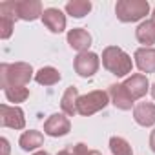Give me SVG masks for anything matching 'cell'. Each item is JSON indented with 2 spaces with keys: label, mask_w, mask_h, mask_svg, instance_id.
<instances>
[{
  "label": "cell",
  "mask_w": 155,
  "mask_h": 155,
  "mask_svg": "<svg viewBox=\"0 0 155 155\" xmlns=\"http://www.w3.org/2000/svg\"><path fill=\"white\" fill-rule=\"evenodd\" d=\"M33 77V68L28 62L2 64L0 66V86L4 90L8 86H26Z\"/></svg>",
  "instance_id": "6da1fadb"
},
{
  "label": "cell",
  "mask_w": 155,
  "mask_h": 155,
  "mask_svg": "<svg viewBox=\"0 0 155 155\" xmlns=\"http://www.w3.org/2000/svg\"><path fill=\"white\" fill-rule=\"evenodd\" d=\"M102 66L115 77H124L133 68L130 55L117 46H108L102 51Z\"/></svg>",
  "instance_id": "7a4b0ae2"
},
{
  "label": "cell",
  "mask_w": 155,
  "mask_h": 155,
  "mask_svg": "<svg viewBox=\"0 0 155 155\" xmlns=\"http://www.w3.org/2000/svg\"><path fill=\"white\" fill-rule=\"evenodd\" d=\"M150 11V4L146 0H119L115 6L117 18L120 22H137L142 20Z\"/></svg>",
  "instance_id": "3957f363"
},
{
  "label": "cell",
  "mask_w": 155,
  "mask_h": 155,
  "mask_svg": "<svg viewBox=\"0 0 155 155\" xmlns=\"http://www.w3.org/2000/svg\"><path fill=\"white\" fill-rule=\"evenodd\" d=\"M108 93L102 91V90H95V91H90L86 95H81L79 97V102H77V111L84 117H90L101 110H104L108 106Z\"/></svg>",
  "instance_id": "277c9868"
},
{
  "label": "cell",
  "mask_w": 155,
  "mask_h": 155,
  "mask_svg": "<svg viewBox=\"0 0 155 155\" xmlns=\"http://www.w3.org/2000/svg\"><path fill=\"white\" fill-rule=\"evenodd\" d=\"M75 71L79 73L81 77H84V79H90V77H93L101 66V58L97 53L93 51H84V53H79L75 57Z\"/></svg>",
  "instance_id": "5b68a950"
},
{
  "label": "cell",
  "mask_w": 155,
  "mask_h": 155,
  "mask_svg": "<svg viewBox=\"0 0 155 155\" xmlns=\"http://www.w3.org/2000/svg\"><path fill=\"white\" fill-rule=\"evenodd\" d=\"M0 124L4 128H13V130H22L26 126V117L24 111L18 106H0Z\"/></svg>",
  "instance_id": "8992f818"
},
{
  "label": "cell",
  "mask_w": 155,
  "mask_h": 155,
  "mask_svg": "<svg viewBox=\"0 0 155 155\" xmlns=\"http://www.w3.org/2000/svg\"><path fill=\"white\" fill-rule=\"evenodd\" d=\"M17 20V11H15V0H8V2L0 4V37L4 40L11 37L13 26Z\"/></svg>",
  "instance_id": "52a82bcc"
},
{
  "label": "cell",
  "mask_w": 155,
  "mask_h": 155,
  "mask_svg": "<svg viewBox=\"0 0 155 155\" xmlns=\"http://www.w3.org/2000/svg\"><path fill=\"white\" fill-rule=\"evenodd\" d=\"M15 11H17V18L20 20H37L38 17H42V4L38 0H15Z\"/></svg>",
  "instance_id": "ba28073f"
},
{
  "label": "cell",
  "mask_w": 155,
  "mask_h": 155,
  "mask_svg": "<svg viewBox=\"0 0 155 155\" xmlns=\"http://www.w3.org/2000/svg\"><path fill=\"white\" fill-rule=\"evenodd\" d=\"M71 130V124H69V119L62 113H53L46 122H44V131L49 135V137H64L68 135Z\"/></svg>",
  "instance_id": "9c48e42d"
},
{
  "label": "cell",
  "mask_w": 155,
  "mask_h": 155,
  "mask_svg": "<svg viewBox=\"0 0 155 155\" xmlns=\"http://www.w3.org/2000/svg\"><path fill=\"white\" fill-rule=\"evenodd\" d=\"M108 95L111 97V102L115 104V108L119 110H131L133 106V97L130 95V91L126 90L124 84H111L108 90Z\"/></svg>",
  "instance_id": "30bf717a"
},
{
  "label": "cell",
  "mask_w": 155,
  "mask_h": 155,
  "mask_svg": "<svg viewBox=\"0 0 155 155\" xmlns=\"http://www.w3.org/2000/svg\"><path fill=\"white\" fill-rule=\"evenodd\" d=\"M122 84L126 86V90L130 91V95L133 97V101L135 99H142L148 93V90H150V82L146 79V75H142V73L131 75L130 79H126Z\"/></svg>",
  "instance_id": "8fae6325"
},
{
  "label": "cell",
  "mask_w": 155,
  "mask_h": 155,
  "mask_svg": "<svg viewBox=\"0 0 155 155\" xmlns=\"http://www.w3.org/2000/svg\"><path fill=\"white\" fill-rule=\"evenodd\" d=\"M42 22L44 26L53 31V33H62L66 29V17L60 9L57 8H49V9H44L42 13Z\"/></svg>",
  "instance_id": "7c38bea8"
},
{
  "label": "cell",
  "mask_w": 155,
  "mask_h": 155,
  "mask_svg": "<svg viewBox=\"0 0 155 155\" xmlns=\"http://www.w3.org/2000/svg\"><path fill=\"white\" fill-rule=\"evenodd\" d=\"M68 44L73 49H77L79 53H84L91 46V35L82 28H73L68 33Z\"/></svg>",
  "instance_id": "4fadbf2b"
},
{
  "label": "cell",
  "mask_w": 155,
  "mask_h": 155,
  "mask_svg": "<svg viewBox=\"0 0 155 155\" xmlns=\"http://www.w3.org/2000/svg\"><path fill=\"white\" fill-rule=\"evenodd\" d=\"M133 119L140 126H153L155 124V104L151 102H139L133 108Z\"/></svg>",
  "instance_id": "5bb4252c"
},
{
  "label": "cell",
  "mask_w": 155,
  "mask_h": 155,
  "mask_svg": "<svg viewBox=\"0 0 155 155\" xmlns=\"http://www.w3.org/2000/svg\"><path fill=\"white\" fill-rule=\"evenodd\" d=\"M135 64L142 73H155V49L139 48L135 51Z\"/></svg>",
  "instance_id": "9a60e30c"
},
{
  "label": "cell",
  "mask_w": 155,
  "mask_h": 155,
  "mask_svg": "<svg viewBox=\"0 0 155 155\" xmlns=\"http://www.w3.org/2000/svg\"><path fill=\"white\" fill-rule=\"evenodd\" d=\"M77 102H79V90H77L75 86H69L64 91L62 99H60V108H62V111L66 115L73 117L75 113H79V111H77Z\"/></svg>",
  "instance_id": "2e32d148"
},
{
  "label": "cell",
  "mask_w": 155,
  "mask_h": 155,
  "mask_svg": "<svg viewBox=\"0 0 155 155\" xmlns=\"http://www.w3.org/2000/svg\"><path fill=\"white\" fill-rule=\"evenodd\" d=\"M135 37H137V40L140 44H144V48L155 44V26H153V22L151 20L140 22L137 26V29H135Z\"/></svg>",
  "instance_id": "e0dca14e"
},
{
  "label": "cell",
  "mask_w": 155,
  "mask_h": 155,
  "mask_svg": "<svg viewBox=\"0 0 155 155\" xmlns=\"http://www.w3.org/2000/svg\"><path fill=\"white\" fill-rule=\"evenodd\" d=\"M42 142H44V135H42L40 131H37V130L24 131V133L20 135V140H18L20 148H22V150H26V151H31V150L40 148V146H42Z\"/></svg>",
  "instance_id": "ac0fdd59"
},
{
  "label": "cell",
  "mask_w": 155,
  "mask_h": 155,
  "mask_svg": "<svg viewBox=\"0 0 155 155\" xmlns=\"http://www.w3.org/2000/svg\"><path fill=\"white\" fill-rule=\"evenodd\" d=\"M35 81L40 86H53V84H57L60 81V73H58V69H55L51 66H46V68H42V69L37 71Z\"/></svg>",
  "instance_id": "d6986e66"
},
{
  "label": "cell",
  "mask_w": 155,
  "mask_h": 155,
  "mask_svg": "<svg viewBox=\"0 0 155 155\" xmlns=\"http://www.w3.org/2000/svg\"><path fill=\"white\" fill-rule=\"evenodd\" d=\"M66 11L75 18H82L91 11V2L90 0H71L66 4Z\"/></svg>",
  "instance_id": "ffe728a7"
},
{
  "label": "cell",
  "mask_w": 155,
  "mask_h": 155,
  "mask_svg": "<svg viewBox=\"0 0 155 155\" xmlns=\"http://www.w3.org/2000/svg\"><path fill=\"white\" fill-rule=\"evenodd\" d=\"M110 150L113 155H133L130 142L122 137H111L110 139Z\"/></svg>",
  "instance_id": "44dd1931"
},
{
  "label": "cell",
  "mask_w": 155,
  "mask_h": 155,
  "mask_svg": "<svg viewBox=\"0 0 155 155\" xmlns=\"http://www.w3.org/2000/svg\"><path fill=\"white\" fill-rule=\"evenodd\" d=\"M4 93L9 102H24L29 97V90L26 86H8Z\"/></svg>",
  "instance_id": "7402d4cb"
},
{
  "label": "cell",
  "mask_w": 155,
  "mask_h": 155,
  "mask_svg": "<svg viewBox=\"0 0 155 155\" xmlns=\"http://www.w3.org/2000/svg\"><path fill=\"white\" fill-rule=\"evenodd\" d=\"M73 155H102V153L97 151V150H90L86 144L79 142V144L73 146Z\"/></svg>",
  "instance_id": "603a6c76"
},
{
  "label": "cell",
  "mask_w": 155,
  "mask_h": 155,
  "mask_svg": "<svg viewBox=\"0 0 155 155\" xmlns=\"http://www.w3.org/2000/svg\"><path fill=\"white\" fill-rule=\"evenodd\" d=\"M0 144H2V150H4V153L2 155H9V142H8V139H0Z\"/></svg>",
  "instance_id": "cb8c5ba5"
},
{
  "label": "cell",
  "mask_w": 155,
  "mask_h": 155,
  "mask_svg": "<svg viewBox=\"0 0 155 155\" xmlns=\"http://www.w3.org/2000/svg\"><path fill=\"white\" fill-rule=\"evenodd\" d=\"M150 148H151V151H155V130L150 133Z\"/></svg>",
  "instance_id": "d4e9b609"
},
{
  "label": "cell",
  "mask_w": 155,
  "mask_h": 155,
  "mask_svg": "<svg viewBox=\"0 0 155 155\" xmlns=\"http://www.w3.org/2000/svg\"><path fill=\"white\" fill-rule=\"evenodd\" d=\"M57 155H73V153H71V151H68V150H62V151H58Z\"/></svg>",
  "instance_id": "484cf974"
},
{
  "label": "cell",
  "mask_w": 155,
  "mask_h": 155,
  "mask_svg": "<svg viewBox=\"0 0 155 155\" xmlns=\"http://www.w3.org/2000/svg\"><path fill=\"white\" fill-rule=\"evenodd\" d=\"M33 155H49L48 151H37V153H33Z\"/></svg>",
  "instance_id": "4316f807"
},
{
  "label": "cell",
  "mask_w": 155,
  "mask_h": 155,
  "mask_svg": "<svg viewBox=\"0 0 155 155\" xmlns=\"http://www.w3.org/2000/svg\"><path fill=\"white\" fill-rule=\"evenodd\" d=\"M151 22H153V26H155V9H153V15H151Z\"/></svg>",
  "instance_id": "83f0119b"
},
{
  "label": "cell",
  "mask_w": 155,
  "mask_h": 155,
  "mask_svg": "<svg viewBox=\"0 0 155 155\" xmlns=\"http://www.w3.org/2000/svg\"><path fill=\"white\" fill-rule=\"evenodd\" d=\"M151 95H153V99H155V84L151 86Z\"/></svg>",
  "instance_id": "f1b7e54d"
}]
</instances>
